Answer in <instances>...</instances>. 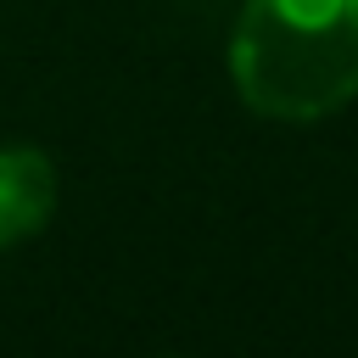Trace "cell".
Segmentation results:
<instances>
[{"instance_id": "cell-1", "label": "cell", "mask_w": 358, "mask_h": 358, "mask_svg": "<svg viewBox=\"0 0 358 358\" xmlns=\"http://www.w3.org/2000/svg\"><path fill=\"white\" fill-rule=\"evenodd\" d=\"M241 101L280 123H319L358 95V0H246L229 39Z\"/></svg>"}, {"instance_id": "cell-2", "label": "cell", "mask_w": 358, "mask_h": 358, "mask_svg": "<svg viewBox=\"0 0 358 358\" xmlns=\"http://www.w3.org/2000/svg\"><path fill=\"white\" fill-rule=\"evenodd\" d=\"M56 213V168L34 145H0V252L39 235Z\"/></svg>"}]
</instances>
